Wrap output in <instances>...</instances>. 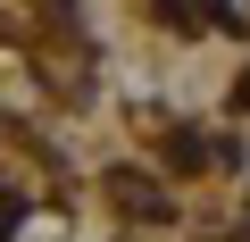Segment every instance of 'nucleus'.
Returning a JSON list of instances; mask_svg holds the SVG:
<instances>
[{
  "label": "nucleus",
  "instance_id": "1",
  "mask_svg": "<svg viewBox=\"0 0 250 242\" xmlns=\"http://www.w3.org/2000/svg\"><path fill=\"white\" fill-rule=\"evenodd\" d=\"M117 200H125V209H142V217H167V200H159L150 184H134V176H117Z\"/></svg>",
  "mask_w": 250,
  "mask_h": 242
},
{
  "label": "nucleus",
  "instance_id": "2",
  "mask_svg": "<svg viewBox=\"0 0 250 242\" xmlns=\"http://www.w3.org/2000/svg\"><path fill=\"white\" fill-rule=\"evenodd\" d=\"M242 109H250V75H242Z\"/></svg>",
  "mask_w": 250,
  "mask_h": 242
}]
</instances>
